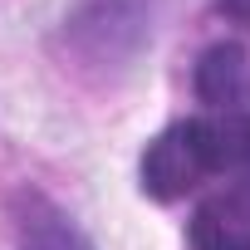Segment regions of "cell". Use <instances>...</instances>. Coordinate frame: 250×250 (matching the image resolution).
Returning <instances> with one entry per match:
<instances>
[{"instance_id": "6da1fadb", "label": "cell", "mask_w": 250, "mask_h": 250, "mask_svg": "<svg viewBox=\"0 0 250 250\" xmlns=\"http://www.w3.org/2000/svg\"><path fill=\"white\" fill-rule=\"evenodd\" d=\"M138 177H143V191L152 201H182L206 177H216L211 147H206V123L187 118V123H172L167 133H157L147 143V152H143Z\"/></svg>"}, {"instance_id": "7a4b0ae2", "label": "cell", "mask_w": 250, "mask_h": 250, "mask_svg": "<svg viewBox=\"0 0 250 250\" xmlns=\"http://www.w3.org/2000/svg\"><path fill=\"white\" fill-rule=\"evenodd\" d=\"M196 250H250V182L211 191L191 216Z\"/></svg>"}, {"instance_id": "3957f363", "label": "cell", "mask_w": 250, "mask_h": 250, "mask_svg": "<svg viewBox=\"0 0 250 250\" xmlns=\"http://www.w3.org/2000/svg\"><path fill=\"white\" fill-rule=\"evenodd\" d=\"M245 49L240 44H211L201 59H196V98L211 103V108H226L235 113L240 93H245Z\"/></svg>"}, {"instance_id": "277c9868", "label": "cell", "mask_w": 250, "mask_h": 250, "mask_svg": "<svg viewBox=\"0 0 250 250\" xmlns=\"http://www.w3.org/2000/svg\"><path fill=\"white\" fill-rule=\"evenodd\" d=\"M201 123H206L211 167L230 177H250V113H216Z\"/></svg>"}, {"instance_id": "5b68a950", "label": "cell", "mask_w": 250, "mask_h": 250, "mask_svg": "<svg viewBox=\"0 0 250 250\" xmlns=\"http://www.w3.org/2000/svg\"><path fill=\"white\" fill-rule=\"evenodd\" d=\"M20 250H93L64 216H49V221H35L20 240Z\"/></svg>"}, {"instance_id": "8992f818", "label": "cell", "mask_w": 250, "mask_h": 250, "mask_svg": "<svg viewBox=\"0 0 250 250\" xmlns=\"http://www.w3.org/2000/svg\"><path fill=\"white\" fill-rule=\"evenodd\" d=\"M216 10L230 20V25H240V30H250V0H216Z\"/></svg>"}]
</instances>
